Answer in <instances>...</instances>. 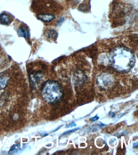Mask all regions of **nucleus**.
<instances>
[{
	"instance_id": "1",
	"label": "nucleus",
	"mask_w": 138,
	"mask_h": 155,
	"mask_svg": "<svg viewBox=\"0 0 138 155\" xmlns=\"http://www.w3.org/2000/svg\"><path fill=\"white\" fill-rule=\"evenodd\" d=\"M110 64L115 70L121 73L128 72L135 65V55L130 49L123 46L114 48L109 55Z\"/></svg>"
},
{
	"instance_id": "2",
	"label": "nucleus",
	"mask_w": 138,
	"mask_h": 155,
	"mask_svg": "<svg viewBox=\"0 0 138 155\" xmlns=\"http://www.w3.org/2000/svg\"><path fill=\"white\" fill-rule=\"evenodd\" d=\"M41 93L42 97L49 104H55L61 99L63 91L59 82L49 80L45 82L42 85Z\"/></svg>"
},
{
	"instance_id": "3",
	"label": "nucleus",
	"mask_w": 138,
	"mask_h": 155,
	"mask_svg": "<svg viewBox=\"0 0 138 155\" xmlns=\"http://www.w3.org/2000/svg\"><path fill=\"white\" fill-rule=\"evenodd\" d=\"M44 74L42 71H32L29 75L30 83L33 88H38L43 80Z\"/></svg>"
},
{
	"instance_id": "4",
	"label": "nucleus",
	"mask_w": 138,
	"mask_h": 155,
	"mask_svg": "<svg viewBox=\"0 0 138 155\" xmlns=\"http://www.w3.org/2000/svg\"><path fill=\"white\" fill-rule=\"evenodd\" d=\"M97 81L100 85L106 87L112 82V77L110 75L104 74L99 76L97 78Z\"/></svg>"
},
{
	"instance_id": "5",
	"label": "nucleus",
	"mask_w": 138,
	"mask_h": 155,
	"mask_svg": "<svg viewBox=\"0 0 138 155\" xmlns=\"http://www.w3.org/2000/svg\"><path fill=\"white\" fill-rule=\"evenodd\" d=\"M17 32L20 36L29 39L30 36L29 30L26 24L24 23L20 24L17 29Z\"/></svg>"
},
{
	"instance_id": "6",
	"label": "nucleus",
	"mask_w": 138,
	"mask_h": 155,
	"mask_svg": "<svg viewBox=\"0 0 138 155\" xmlns=\"http://www.w3.org/2000/svg\"><path fill=\"white\" fill-rule=\"evenodd\" d=\"M13 17L8 13H2L0 15V23L4 25H8L13 21Z\"/></svg>"
},
{
	"instance_id": "7",
	"label": "nucleus",
	"mask_w": 138,
	"mask_h": 155,
	"mask_svg": "<svg viewBox=\"0 0 138 155\" xmlns=\"http://www.w3.org/2000/svg\"><path fill=\"white\" fill-rule=\"evenodd\" d=\"M9 79L10 77L7 74H0V89H3L6 87Z\"/></svg>"
},
{
	"instance_id": "8",
	"label": "nucleus",
	"mask_w": 138,
	"mask_h": 155,
	"mask_svg": "<svg viewBox=\"0 0 138 155\" xmlns=\"http://www.w3.org/2000/svg\"><path fill=\"white\" fill-rule=\"evenodd\" d=\"M45 35L48 38L55 39L57 37L58 33L55 30H49L46 31Z\"/></svg>"
},
{
	"instance_id": "9",
	"label": "nucleus",
	"mask_w": 138,
	"mask_h": 155,
	"mask_svg": "<svg viewBox=\"0 0 138 155\" xmlns=\"http://www.w3.org/2000/svg\"><path fill=\"white\" fill-rule=\"evenodd\" d=\"M79 129V128H75V129H74L71 130L67 131L65 132V133L63 134L62 136L69 135V134H72V133H74V132L76 131H77V130H78Z\"/></svg>"
},
{
	"instance_id": "10",
	"label": "nucleus",
	"mask_w": 138,
	"mask_h": 155,
	"mask_svg": "<svg viewBox=\"0 0 138 155\" xmlns=\"http://www.w3.org/2000/svg\"><path fill=\"white\" fill-rule=\"evenodd\" d=\"M20 146L19 145H17L15 146H14L11 149L10 151H15V150H17L19 149Z\"/></svg>"
},
{
	"instance_id": "11",
	"label": "nucleus",
	"mask_w": 138,
	"mask_h": 155,
	"mask_svg": "<svg viewBox=\"0 0 138 155\" xmlns=\"http://www.w3.org/2000/svg\"><path fill=\"white\" fill-rule=\"evenodd\" d=\"M99 118V116H98V115H96V116H95L94 117H92L90 120L92 122H94V121L97 120Z\"/></svg>"
},
{
	"instance_id": "12",
	"label": "nucleus",
	"mask_w": 138,
	"mask_h": 155,
	"mask_svg": "<svg viewBox=\"0 0 138 155\" xmlns=\"http://www.w3.org/2000/svg\"><path fill=\"white\" fill-rule=\"evenodd\" d=\"M76 124H75L74 123V122H72V123L68 125L67 126V127H66V128H72V127H76Z\"/></svg>"
},
{
	"instance_id": "13",
	"label": "nucleus",
	"mask_w": 138,
	"mask_h": 155,
	"mask_svg": "<svg viewBox=\"0 0 138 155\" xmlns=\"http://www.w3.org/2000/svg\"><path fill=\"white\" fill-rule=\"evenodd\" d=\"M109 116L111 117H114L116 116V114L114 112H111L109 114Z\"/></svg>"
},
{
	"instance_id": "14",
	"label": "nucleus",
	"mask_w": 138,
	"mask_h": 155,
	"mask_svg": "<svg viewBox=\"0 0 138 155\" xmlns=\"http://www.w3.org/2000/svg\"><path fill=\"white\" fill-rule=\"evenodd\" d=\"M64 21V18H61V19H60V21H59V23H58V25H60V24H61V23H62Z\"/></svg>"
},
{
	"instance_id": "15",
	"label": "nucleus",
	"mask_w": 138,
	"mask_h": 155,
	"mask_svg": "<svg viewBox=\"0 0 138 155\" xmlns=\"http://www.w3.org/2000/svg\"><path fill=\"white\" fill-rule=\"evenodd\" d=\"M133 147H134V148H137L138 147V143L137 142L135 143V145H134V146H133Z\"/></svg>"
}]
</instances>
